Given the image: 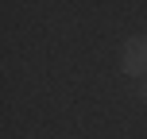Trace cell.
I'll list each match as a JSON object with an SVG mask.
<instances>
[{"label": "cell", "instance_id": "obj_2", "mask_svg": "<svg viewBox=\"0 0 147 139\" xmlns=\"http://www.w3.org/2000/svg\"><path fill=\"white\" fill-rule=\"evenodd\" d=\"M140 97H143V101H147V77H143V85H140Z\"/></svg>", "mask_w": 147, "mask_h": 139}, {"label": "cell", "instance_id": "obj_1", "mask_svg": "<svg viewBox=\"0 0 147 139\" xmlns=\"http://www.w3.org/2000/svg\"><path fill=\"white\" fill-rule=\"evenodd\" d=\"M124 70L128 73H147V39H132L124 46Z\"/></svg>", "mask_w": 147, "mask_h": 139}]
</instances>
